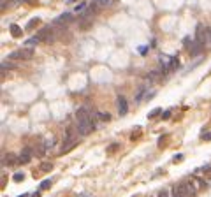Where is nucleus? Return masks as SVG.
<instances>
[{"label":"nucleus","mask_w":211,"mask_h":197,"mask_svg":"<svg viewBox=\"0 0 211 197\" xmlns=\"http://www.w3.org/2000/svg\"><path fill=\"white\" fill-rule=\"evenodd\" d=\"M181 159H183V155H176V157H174V159H173V160H174V162H179V160H181Z\"/></svg>","instance_id":"nucleus-31"},{"label":"nucleus","mask_w":211,"mask_h":197,"mask_svg":"<svg viewBox=\"0 0 211 197\" xmlns=\"http://www.w3.org/2000/svg\"><path fill=\"white\" fill-rule=\"evenodd\" d=\"M28 4H37V0H27Z\"/></svg>","instance_id":"nucleus-33"},{"label":"nucleus","mask_w":211,"mask_h":197,"mask_svg":"<svg viewBox=\"0 0 211 197\" xmlns=\"http://www.w3.org/2000/svg\"><path fill=\"white\" fill-rule=\"evenodd\" d=\"M72 19V12H63L60 14L56 19H55V25H62V23H69V21Z\"/></svg>","instance_id":"nucleus-8"},{"label":"nucleus","mask_w":211,"mask_h":197,"mask_svg":"<svg viewBox=\"0 0 211 197\" xmlns=\"http://www.w3.org/2000/svg\"><path fill=\"white\" fill-rule=\"evenodd\" d=\"M76 118H77V121H90V120H93L92 111L88 107H79L76 111Z\"/></svg>","instance_id":"nucleus-2"},{"label":"nucleus","mask_w":211,"mask_h":197,"mask_svg":"<svg viewBox=\"0 0 211 197\" xmlns=\"http://www.w3.org/2000/svg\"><path fill=\"white\" fill-rule=\"evenodd\" d=\"M49 187H51V180H44V181L40 183V187H39V188H40V190H48Z\"/></svg>","instance_id":"nucleus-19"},{"label":"nucleus","mask_w":211,"mask_h":197,"mask_svg":"<svg viewBox=\"0 0 211 197\" xmlns=\"http://www.w3.org/2000/svg\"><path fill=\"white\" fill-rule=\"evenodd\" d=\"M179 187H181V190L185 192V195H186V197H194V195H195V192H197V190H195L194 181H190V180H188V181H185V183H181Z\"/></svg>","instance_id":"nucleus-5"},{"label":"nucleus","mask_w":211,"mask_h":197,"mask_svg":"<svg viewBox=\"0 0 211 197\" xmlns=\"http://www.w3.org/2000/svg\"><path fill=\"white\" fill-rule=\"evenodd\" d=\"M93 2L99 5V7H108L111 4V0H93Z\"/></svg>","instance_id":"nucleus-17"},{"label":"nucleus","mask_w":211,"mask_h":197,"mask_svg":"<svg viewBox=\"0 0 211 197\" xmlns=\"http://www.w3.org/2000/svg\"><path fill=\"white\" fill-rule=\"evenodd\" d=\"M118 113H120L121 116H125L127 113H129V106H127V100H125L123 95L118 97Z\"/></svg>","instance_id":"nucleus-7"},{"label":"nucleus","mask_w":211,"mask_h":197,"mask_svg":"<svg viewBox=\"0 0 211 197\" xmlns=\"http://www.w3.org/2000/svg\"><path fill=\"white\" fill-rule=\"evenodd\" d=\"M146 51H148V48H146V46H142V48H139V53H141V55H146Z\"/></svg>","instance_id":"nucleus-28"},{"label":"nucleus","mask_w":211,"mask_h":197,"mask_svg":"<svg viewBox=\"0 0 211 197\" xmlns=\"http://www.w3.org/2000/svg\"><path fill=\"white\" fill-rule=\"evenodd\" d=\"M35 155L37 157H42V155H44V153H46V146H39V148H35Z\"/></svg>","instance_id":"nucleus-18"},{"label":"nucleus","mask_w":211,"mask_h":197,"mask_svg":"<svg viewBox=\"0 0 211 197\" xmlns=\"http://www.w3.org/2000/svg\"><path fill=\"white\" fill-rule=\"evenodd\" d=\"M12 164H16V157L12 155V153H9V155H4L2 165H12Z\"/></svg>","instance_id":"nucleus-11"},{"label":"nucleus","mask_w":211,"mask_h":197,"mask_svg":"<svg viewBox=\"0 0 211 197\" xmlns=\"http://www.w3.org/2000/svg\"><path fill=\"white\" fill-rule=\"evenodd\" d=\"M158 197H169V194L165 190H162V192H158Z\"/></svg>","instance_id":"nucleus-29"},{"label":"nucleus","mask_w":211,"mask_h":197,"mask_svg":"<svg viewBox=\"0 0 211 197\" xmlns=\"http://www.w3.org/2000/svg\"><path fill=\"white\" fill-rule=\"evenodd\" d=\"M9 30H11L12 37H21V35H23V30H21L18 25H9Z\"/></svg>","instance_id":"nucleus-10"},{"label":"nucleus","mask_w":211,"mask_h":197,"mask_svg":"<svg viewBox=\"0 0 211 197\" xmlns=\"http://www.w3.org/2000/svg\"><path fill=\"white\" fill-rule=\"evenodd\" d=\"M209 32H211V28H209Z\"/></svg>","instance_id":"nucleus-35"},{"label":"nucleus","mask_w":211,"mask_h":197,"mask_svg":"<svg viewBox=\"0 0 211 197\" xmlns=\"http://www.w3.org/2000/svg\"><path fill=\"white\" fill-rule=\"evenodd\" d=\"M169 116H171V111H165V113H162V120H167Z\"/></svg>","instance_id":"nucleus-27"},{"label":"nucleus","mask_w":211,"mask_h":197,"mask_svg":"<svg viewBox=\"0 0 211 197\" xmlns=\"http://www.w3.org/2000/svg\"><path fill=\"white\" fill-rule=\"evenodd\" d=\"M118 148H120V144H116V143H113V144H111V146L108 148V151H109V153H114V151H116Z\"/></svg>","instance_id":"nucleus-23"},{"label":"nucleus","mask_w":211,"mask_h":197,"mask_svg":"<svg viewBox=\"0 0 211 197\" xmlns=\"http://www.w3.org/2000/svg\"><path fill=\"white\" fill-rule=\"evenodd\" d=\"M160 113H162V109H160V107H157V109H153V111L150 113V118H157Z\"/></svg>","instance_id":"nucleus-21"},{"label":"nucleus","mask_w":211,"mask_h":197,"mask_svg":"<svg viewBox=\"0 0 211 197\" xmlns=\"http://www.w3.org/2000/svg\"><path fill=\"white\" fill-rule=\"evenodd\" d=\"M93 128H95L93 120H90V121H77V134H81V136H88L90 132H93Z\"/></svg>","instance_id":"nucleus-1"},{"label":"nucleus","mask_w":211,"mask_h":197,"mask_svg":"<svg viewBox=\"0 0 211 197\" xmlns=\"http://www.w3.org/2000/svg\"><path fill=\"white\" fill-rule=\"evenodd\" d=\"M183 44H185V46H190V37H185V40H183Z\"/></svg>","instance_id":"nucleus-30"},{"label":"nucleus","mask_w":211,"mask_h":197,"mask_svg":"<svg viewBox=\"0 0 211 197\" xmlns=\"http://www.w3.org/2000/svg\"><path fill=\"white\" fill-rule=\"evenodd\" d=\"M158 76H160V74H158V72H150V74H148V76H146V78H148V79H157V78H158Z\"/></svg>","instance_id":"nucleus-25"},{"label":"nucleus","mask_w":211,"mask_h":197,"mask_svg":"<svg viewBox=\"0 0 211 197\" xmlns=\"http://www.w3.org/2000/svg\"><path fill=\"white\" fill-rule=\"evenodd\" d=\"M12 180H14L16 183H21V181L25 180V174H23V172H16L14 176H12Z\"/></svg>","instance_id":"nucleus-16"},{"label":"nucleus","mask_w":211,"mask_h":197,"mask_svg":"<svg viewBox=\"0 0 211 197\" xmlns=\"http://www.w3.org/2000/svg\"><path fill=\"white\" fill-rule=\"evenodd\" d=\"M19 197H27V195H19Z\"/></svg>","instance_id":"nucleus-34"},{"label":"nucleus","mask_w":211,"mask_h":197,"mask_svg":"<svg viewBox=\"0 0 211 197\" xmlns=\"http://www.w3.org/2000/svg\"><path fill=\"white\" fill-rule=\"evenodd\" d=\"M34 56V51L32 49H23V51H14L11 53V60H30Z\"/></svg>","instance_id":"nucleus-3"},{"label":"nucleus","mask_w":211,"mask_h":197,"mask_svg":"<svg viewBox=\"0 0 211 197\" xmlns=\"http://www.w3.org/2000/svg\"><path fill=\"white\" fill-rule=\"evenodd\" d=\"M7 69H14V65H12L11 62H4V63H2V72H5Z\"/></svg>","instance_id":"nucleus-20"},{"label":"nucleus","mask_w":211,"mask_h":197,"mask_svg":"<svg viewBox=\"0 0 211 197\" xmlns=\"http://www.w3.org/2000/svg\"><path fill=\"white\" fill-rule=\"evenodd\" d=\"M171 195H173V197H186V195H185V192L181 190V187H179V185L173 188V194H171Z\"/></svg>","instance_id":"nucleus-12"},{"label":"nucleus","mask_w":211,"mask_h":197,"mask_svg":"<svg viewBox=\"0 0 211 197\" xmlns=\"http://www.w3.org/2000/svg\"><path fill=\"white\" fill-rule=\"evenodd\" d=\"M37 42H39V39H37V37H32L30 40H27V46H35Z\"/></svg>","instance_id":"nucleus-22"},{"label":"nucleus","mask_w":211,"mask_h":197,"mask_svg":"<svg viewBox=\"0 0 211 197\" xmlns=\"http://www.w3.org/2000/svg\"><path fill=\"white\" fill-rule=\"evenodd\" d=\"M202 42L201 40H192V46H190V51H192V55H199L202 51Z\"/></svg>","instance_id":"nucleus-9"},{"label":"nucleus","mask_w":211,"mask_h":197,"mask_svg":"<svg viewBox=\"0 0 211 197\" xmlns=\"http://www.w3.org/2000/svg\"><path fill=\"white\" fill-rule=\"evenodd\" d=\"M201 139H202V141H211V132H204V134L201 136Z\"/></svg>","instance_id":"nucleus-24"},{"label":"nucleus","mask_w":211,"mask_h":197,"mask_svg":"<svg viewBox=\"0 0 211 197\" xmlns=\"http://www.w3.org/2000/svg\"><path fill=\"white\" fill-rule=\"evenodd\" d=\"M39 23H40V19H39V18H34V19H30V21H28V25H27V30H34V28H35Z\"/></svg>","instance_id":"nucleus-13"},{"label":"nucleus","mask_w":211,"mask_h":197,"mask_svg":"<svg viewBox=\"0 0 211 197\" xmlns=\"http://www.w3.org/2000/svg\"><path fill=\"white\" fill-rule=\"evenodd\" d=\"M51 169H53V164H51V162H44V164L40 165V171H42V172H49Z\"/></svg>","instance_id":"nucleus-15"},{"label":"nucleus","mask_w":211,"mask_h":197,"mask_svg":"<svg viewBox=\"0 0 211 197\" xmlns=\"http://www.w3.org/2000/svg\"><path fill=\"white\" fill-rule=\"evenodd\" d=\"M32 159V150L30 148H25L23 151H21V155L18 157V164H28Z\"/></svg>","instance_id":"nucleus-6"},{"label":"nucleus","mask_w":211,"mask_h":197,"mask_svg":"<svg viewBox=\"0 0 211 197\" xmlns=\"http://www.w3.org/2000/svg\"><path fill=\"white\" fill-rule=\"evenodd\" d=\"M195 40H201L202 44L206 40H211V32L208 30V28H204L202 25H199L197 27V35H195Z\"/></svg>","instance_id":"nucleus-4"},{"label":"nucleus","mask_w":211,"mask_h":197,"mask_svg":"<svg viewBox=\"0 0 211 197\" xmlns=\"http://www.w3.org/2000/svg\"><path fill=\"white\" fill-rule=\"evenodd\" d=\"M84 7H86V5H84V4H79V5H77V7H76L74 11H76V12L79 14V12H83V9H84Z\"/></svg>","instance_id":"nucleus-26"},{"label":"nucleus","mask_w":211,"mask_h":197,"mask_svg":"<svg viewBox=\"0 0 211 197\" xmlns=\"http://www.w3.org/2000/svg\"><path fill=\"white\" fill-rule=\"evenodd\" d=\"M97 118L102 120V121H109L111 120V115L109 113H97Z\"/></svg>","instance_id":"nucleus-14"},{"label":"nucleus","mask_w":211,"mask_h":197,"mask_svg":"<svg viewBox=\"0 0 211 197\" xmlns=\"http://www.w3.org/2000/svg\"><path fill=\"white\" fill-rule=\"evenodd\" d=\"M30 197H40V194H39V192H35V194H32Z\"/></svg>","instance_id":"nucleus-32"}]
</instances>
